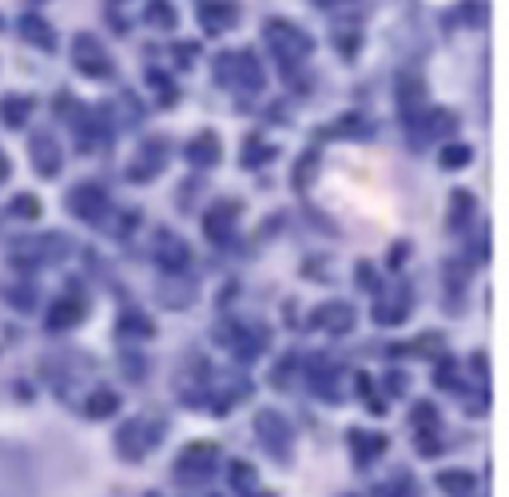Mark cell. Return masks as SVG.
<instances>
[{
	"label": "cell",
	"instance_id": "8",
	"mask_svg": "<svg viewBox=\"0 0 509 497\" xmlns=\"http://www.w3.org/2000/svg\"><path fill=\"white\" fill-rule=\"evenodd\" d=\"M28 155H33V167L44 179L60 175V167H64V152H60V144L48 132H33V144H28Z\"/></svg>",
	"mask_w": 509,
	"mask_h": 497
},
{
	"label": "cell",
	"instance_id": "21",
	"mask_svg": "<svg viewBox=\"0 0 509 497\" xmlns=\"http://www.w3.org/2000/svg\"><path fill=\"white\" fill-rule=\"evenodd\" d=\"M80 318H84V303H80V298H60L56 303V311L48 314V326H52V331H60V326H76Z\"/></svg>",
	"mask_w": 509,
	"mask_h": 497
},
{
	"label": "cell",
	"instance_id": "13",
	"mask_svg": "<svg viewBox=\"0 0 509 497\" xmlns=\"http://www.w3.org/2000/svg\"><path fill=\"white\" fill-rule=\"evenodd\" d=\"M159 172H164V139H147V144L136 152L132 164H127V175L144 183V179H152Z\"/></svg>",
	"mask_w": 509,
	"mask_h": 497
},
{
	"label": "cell",
	"instance_id": "6",
	"mask_svg": "<svg viewBox=\"0 0 509 497\" xmlns=\"http://www.w3.org/2000/svg\"><path fill=\"white\" fill-rule=\"evenodd\" d=\"M68 211L76 219H84V223H108V192L99 183H76L72 192H68Z\"/></svg>",
	"mask_w": 509,
	"mask_h": 497
},
{
	"label": "cell",
	"instance_id": "22",
	"mask_svg": "<svg viewBox=\"0 0 509 497\" xmlns=\"http://www.w3.org/2000/svg\"><path fill=\"white\" fill-rule=\"evenodd\" d=\"M28 116H33V99L28 96H5L0 99V119H5L8 127H20Z\"/></svg>",
	"mask_w": 509,
	"mask_h": 497
},
{
	"label": "cell",
	"instance_id": "26",
	"mask_svg": "<svg viewBox=\"0 0 509 497\" xmlns=\"http://www.w3.org/2000/svg\"><path fill=\"white\" fill-rule=\"evenodd\" d=\"M227 477H231V482L239 485V490H247V493H251L255 485H259V477H255V470H251L247 462H231V470H227Z\"/></svg>",
	"mask_w": 509,
	"mask_h": 497
},
{
	"label": "cell",
	"instance_id": "31",
	"mask_svg": "<svg viewBox=\"0 0 509 497\" xmlns=\"http://www.w3.org/2000/svg\"><path fill=\"white\" fill-rule=\"evenodd\" d=\"M195 52H199V48L195 44H175V56H179V64H192V60H195Z\"/></svg>",
	"mask_w": 509,
	"mask_h": 497
},
{
	"label": "cell",
	"instance_id": "9",
	"mask_svg": "<svg viewBox=\"0 0 509 497\" xmlns=\"http://www.w3.org/2000/svg\"><path fill=\"white\" fill-rule=\"evenodd\" d=\"M199 20H203L207 36L227 33V28H235V20H239V0H199Z\"/></svg>",
	"mask_w": 509,
	"mask_h": 497
},
{
	"label": "cell",
	"instance_id": "16",
	"mask_svg": "<svg viewBox=\"0 0 509 497\" xmlns=\"http://www.w3.org/2000/svg\"><path fill=\"white\" fill-rule=\"evenodd\" d=\"M346 445H351L358 465H371L378 454H386V437L382 434H366V430H351L346 434Z\"/></svg>",
	"mask_w": 509,
	"mask_h": 497
},
{
	"label": "cell",
	"instance_id": "19",
	"mask_svg": "<svg viewBox=\"0 0 509 497\" xmlns=\"http://www.w3.org/2000/svg\"><path fill=\"white\" fill-rule=\"evenodd\" d=\"M20 33H24V40H28V44L44 48V52H56V33H52V28H48L40 16H33V13H28V16H20Z\"/></svg>",
	"mask_w": 509,
	"mask_h": 497
},
{
	"label": "cell",
	"instance_id": "18",
	"mask_svg": "<svg viewBox=\"0 0 509 497\" xmlns=\"http://www.w3.org/2000/svg\"><path fill=\"white\" fill-rule=\"evenodd\" d=\"M406 306H410V291H406V286H398L394 298H382V303H378L374 323L378 326H398L406 318Z\"/></svg>",
	"mask_w": 509,
	"mask_h": 497
},
{
	"label": "cell",
	"instance_id": "27",
	"mask_svg": "<svg viewBox=\"0 0 509 497\" xmlns=\"http://www.w3.org/2000/svg\"><path fill=\"white\" fill-rule=\"evenodd\" d=\"M8 211H13L16 219H36V215H40V199L24 192V195H16L13 203H8Z\"/></svg>",
	"mask_w": 509,
	"mask_h": 497
},
{
	"label": "cell",
	"instance_id": "32",
	"mask_svg": "<svg viewBox=\"0 0 509 497\" xmlns=\"http://www.w3.org/2000/svg\"><path fill=\"white\" fill-rule=\"evenodd\" d=\"M358 390H363V394H371V382H366V378H358ZM371 410H374V414H386V406L378 402V398H371Z\"/></svg>",
	"mask_w": 509,
	"mask_h": 497
},
{
	"label": "cell",
	"instance_id": "11",
	"mask_svg": "<svg viewBox=\"0 0 509 497\" xmlns=\"http://www.w3.org/2000/svg\"><path fill=\"white\" fill-rule=\"evenodd\" d=\"M187 258H192V251H187V243L179 235H172V231H159L156 235V263L164 267V271L179 275L187 267Z\"/></svg>",
	"mask_w": 509,
	"mask_h": 497
},
{
	"label": "cell",
	"instance_id": "20",
	"mask_svg": "<svg viewBox=\"0 0 509 497\" xmlns=\"http://www.w3.org/2000/svg\"><path fill=\"white\" fill-rule=\"evenodd\" d=\"M438 485H442L446 493H454V497H470L477 490V477L470 470H442L438 474Z\"/></svg>",
	"mask_w": 509,
	"mask_h": 497
},
{
	"label": "cell",
	"instance_id": "12",
	"mask_svg": "<svg viewBox=\"0 0 509 497\" xmlns=\"http://www.w3.org/2000/svg\"><path fill=\"white\" fill-rule=\"evenodd\" d=\"M410 426H414V437H422L418 445H422V454H426V457H434L438 450H442V445L434 442V437H438V410H434L430 402H414Z\"/></svg>",
	"mask_w": 509,
	"mask_h": 497
},
{
	"label": "cell",
	"instance_id": "14",
	"mask_svg": "<svg viewBox=\"0 0 509 497\" xmlns=\"http://www.w3.org/2000/svg\"><path fill=\"white\" fill-rule=\"evenodd\" d=\"M422 104H426V88H422V80H418L414 72H402V76H398V108H402L406 124L422 116Z\"/></svg>",
	"mask_w": 509,
	"mask_h": 497
},
{
	"label": "cell",
	"instance_id": "24",
	"mask_svg": "<svg viewBox=\"0 0 509 497\" xmlns=\"http://www.w3.org/2000/svg\"><path fill=\"white\" fill-rule=\"evenodd\" d=\"M116 406H119V398L112 390H96L92 398H88V417H112L116 414Z\"/></svg>",
	"mask_w": 509,
	"mask_h": 497
},
{
	"label": "cell",
	"instance_id": "28",
	"mask_svg": "<svg viewBox=\"0 0 509 497\" xmlns=\"http://www.w3.org/2000/svg\"><path fill=\"white\" fill-rule=\"evenodd\" d=\"M470 147H466V144H450V147H446V152H442V167H450V172H457V167H466V164H470Z\"/></svg>",
	"mask_w": 509,
	"mask_h": 497
},
{
	"label": "cell",
	"instance_id": "4",
	"mask_svg": "<svg viewBox=\"0 0 509 497\" xmlns=\"http://www.w3.org/2000/svg\"><path fill=\"white\" fill-rule=\"evenodd\" d=\"M72 64H76V72H84L92 80L112 76V56H108V48L99 44L92 33H76L72 36Z\"/></svg>",
	"mask_w": 509,
	"mask_h": 497
},
{
	"label": "cell",
	"instance_id": "30",
	"mask_svg": "<svg viewBox=\"0 0 509 497\" xmlns=\"http://www.w3.org/2000/svg\"><path fill=\"white\" fill-rule=\"evenodd\" d=\"M315 164H318V152H311V155L303 159V164H298V175H295V179H298V187H306V175H311V167H315Z\"/></svg>",
	"mask_w": 509,
	"mask_h": 497
},
{
	"label": "cell",
	"instance_id": "3",
	"mask_svg": "<svg viewBox=\"0 0 509 497\" xmlns=\"http://www.w3.org/2000/svg\"><path fill=\"white\" fill-rule=\"evenodd\" d=\"M215 470H219V445H212V442H192L175 457V482H184V485L212 482Z\"/></svg>",
	"mask_w": 509,
	"mask_h": 497
},
{
	"label": "cell",
	"instance_id": "25",
	"mask_svg": "<svg viewBox=\"0 0 509 497\" xmlns=\"http://www.w3.org/2000/svg\"><path fill=\"white\" fill-rule=\"evenodd\" d=\"M147 24L152 28H175V8L167 5V0H152V5H147Z\"/></svg>",
	"mask_w": 509,
	"mask_h": 497
},
{
	"label": "cell",
	"instance_id": "7",
	"mask_svg": "<svg viewBox=\"0 0 509 497\" xmlns=\"http://www.w3.org/2000/svg\"><path fill=\"white\" fill-rule=\"evenodd\" d=\"M147 434H159L152 422H144V417H132L127 426H119V434H116V450L119 457H127V462H139L147 450L156 445V437H147Z\"/></svg>",
	"mask_w": 509,
	"mask_h": 497
},
{
	"label": "cell",
	"instance_id": "17",
	"mask_svg": "<svg viewBox=\"0 0 509 497\" xmlns=\"http://www.w3.org/2000/svg\"><path fill=\"white\" fill-rule=\"evenodd\" d=\"M315 326H323V331H331V334H346L354 326V311L346 303H326V306H318Z\"/></svg>",
	"mask_w": 509,
	"mask_h": 497
},
{
	"label": "cell",
	"instance_id": "15",
	"mask_svg": "<svg viewBox=\"0 0 509 497\" xmlns=\"http://www.w3.org/2000/svg\"><path fill=\"white\" fill-rule=\"evenodd\" d=\"M223 159V144H219L215 132H199L192 144H187V164L192 167H215Z\"/></svg>",
	"mask_w": 509,
	"mask_h": 497
},
{
	"label": "cell",
	"instance_id": "29",
	"mask_svg": "<svg viewBox=\"0 0 509 497\" xmlns=\"http://www.w3.org/2000/svg\"><path fill=\"white\" fill-rule=\"evenodd\" d=\"M386 497H418V485L410 482V477H398V482H394V490L386 493Z\"/></svg>",
	"mask_w": 509,
	"mask_h": 497
},
{
	"label": "cell",
	"instance_id": "5",
	"mask_svg": "<svg viewBox=\"0 0 509 497\" xmlns=\"http://www.w3.org/2000/svg\"><path fill=\"white\" fill-rule=\"evenodd\" d=\"M255 437L263 442V450L271 457H291V426L278 410H259L255 414Z\"/></svg>",
	"mask_w": 509,
	"mask_h": 497
},
{
	"label": "cell",
	"instance_id": "23",
	"mask_svg": "<svg viewBox=\"0 0 509 497\" xmlns=\"http://www.w3.org/2000/svg\"><path fill=\"white\" fill-rule=\"evenodd\" d=\"M470 215H477V203H474V195H466V192H454V195H450V227H454V231H462V227L470 223Z\"/></svg>",
	"mask_w": 509,
	"mask_h": 497
},
{
	"label": "cell",
	"instance_id": "10",
	"mask_svg": "<svg viewBox=\"0 0 509 497\" xmlns=\"http://www.w3.org/2000/svg\"><path fill=\"white\" fill-rule=\"evenodd\" d=\"M235 219H239V203L235 199H219L212 211L203 215V231L212 243H227L235 235Z\"/></svg>",
	"mask_w": 509,
	"mask_h": 497
},
{
	"label": "cell",
	"instance_id": "2",
	"mask_svg": "<svg viewBox=\"0 0 509 497\" xmlns=\"http://www.w3.org/2000/svg\"><path fill=\"white\" fill-rule=\"evenodd\" d=\"M215 76H219V84L239 88V92H263V84H267L263 68H259V60L251 52H223L215 64Z\"/></svg>",
	"mask_w": 509,
	"mask_h": 497
},
{
	"label": "cell",
	"instance_id": "1",
	"mask_svg": "<svg viewBox=\"0 0 509 497\" xmlns=\"http://www.w3.org/2000/svg\"><path fill=\"white\" fill-rule=\"evenodd\" d=\"M263 40H267V48L278 56V64L283 68H298L315 48V40L306 36L298 24H291V20H267Z\"/></svg>",
	"mask_w": 509,
	"mask_h": 497
},
{
	"label": "cell",
	"instance_id": "33",
	"mask_svg": "<svg viewBox=\"0 0 509 497\" xmlns=\"http://www.w3.org/2000/svg\"><path fill=\"white\" fill-rule=\"evenodd\" d=\"M318 8H335V5H346V0H315Z\"/></svg>",
	"mask_w": 509,
	"mask_h": 497
}]
</instances>
